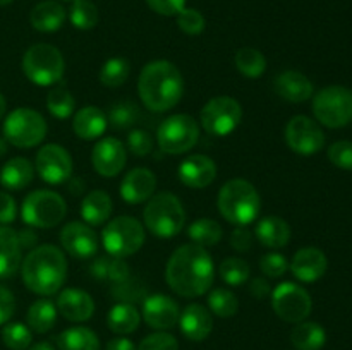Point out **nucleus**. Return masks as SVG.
Instances as JSON below:
<instances>
[{"mask_svg":"<svg viewBox=\"0 0 352 350\" xmlns=\"http://www.w3.org/2000/svg\"><path fill=\"white\" fill-rule=\"evenodd\" d=\"M165 278L168 287L181 297H199L213 285L215 266L212 256L198 244H184L172 253Z\"/></svg>","mask_w":352,"mask_h":350,"instance_id":"nucleus-1","label":"nucleus"},{"mask_svg":"<svg viewBox=\"0 0 352 350\" xmlns=\"http://www.w3.org/2000/svg\"><path fill=\"white\" fill-rule=\"evenodd\" d=\"M138 93L148 110L167 112L181 102L184 95V79L172 62L153 60L141 71Z\"/></svg>","mask_w":352,"mask_h":350,"instance_id":"nucleus-2","label":"nucleus"},{"mask_svg":"<svg viewBox=\"0 0 352 350\" xmlns=\"http://www.w3.org/2000/svg\"><path fill=\"white\" fill-rule=\"evenodd\" d=\"M23 281L38 295H54L67 278V259L57 246L43 244L28 253L21 263Z\"/></svg>","mask_w":352,"mask_h":350,"instance_id":"nucleus-3","label":"nucleus"},{"mask_svg":"<svg viewBox=\"0 0 352 350\" xmlns=\"http://www.w3.org/2000/svg\"><path fill=\"white\" fill-rule=\"evenodd\" d=\"M217 206L227 222L236 226H246L260 215L261 199L251 182L244 178H232L220 189Z\"/></svg>","mask_w":352,"mask_h":350,"instance_id":"nucleus-4","label":"nucleus"},{"mask_svg":"<svg viewBox=\"0 0 352 350\" xmlns=\"http://www.w3.org/2000/svg\"><path fill=\"white\" fill-rule=\"evenodd\" d=\"M143 220L148 232L162 239H170L184 229V206L172 192H158L148 199L143 209Z\"/></svg>","mask_w":352,"mask_h":350,"instance_id":"nucleus-5","label":"nucleus"},{"mask_svg":"<svg viewBox=\"0 0 352 350\" xmlns=\"http://www.w3.org/2000/svg\"><path fill=\"white\" fill-rule=\"evenodd\" d=\"M65 60L54 45L36 43L23 57V72L33 84L52 86L64 75Z\"/></svg>","mask_w":352,"mask_h":350,"instance_id":"nucleus-6","label":"nucleus"},{"mask_svg":"<svg viewBox=\"0 0 352 350\" xmlns=\"http://www.w3.org/2000/svg\"><path fill=\"white\" fill-rule=\"evenodd\" d=\"M67 213L64 198L58 192L38 189L24 198L21 216L31 229H52L64 220Z\"/></svg>","mask_w":352,"mask_h":350,"instance_id":"nucleus-7","label":"nucleus"},{"mask_svg":"<svg viewBox=\"0 0 352 350\" xmlns=\"http://www.w3.org/2000/svg\"><path fill=\"white\" fill-rule=\"evenodd\" d=\"M47 120L33 108H16L3 120V137L12 146L28 150L34 148L47 136Z\"/></svg>","mask_w":352,"mask_h":350,"instance_id":"nucleus-8","label":"nucleus"},{"mask_svg":"<svg viewBox=\"0 0 352 350\" xmlns=\"http://www.w3.org/2000/svg\"><path fill=\"white\" fill-rule=\"evenodd\" d=\"M102 244L107 254L126 259L138 253L144 244V226L133 216H117L103 229Z\"/></svg>","mask_w":352,"mask_h":350,"instance_id":"nucleus-9","label":"nucleus"},{"mask_svg":"<svg viewBox=\"0 0 352 350\" xmlns=\"http://www.w3.org/2000/svg\"><path fill=\"white\" fill-rule=\"evenodd\" d=\"M316 120L330 129H340L352 122V91L344 86H329L313 98Z\"/></svg>","mask_w":352,"mask_h":350,"instance_id":"nucleus-10","label":"nucleus"},{"mask_svg":"<svg viewBox=\"0 0 352 350\" xmlns=\"http://www.w3.org/2000/svg\"><path fill=\"white\" fill-rule=\"evenodd\" d=\"M158 146L167 154H182L199 141V124L186 113H177L162 122L157 134Z\"/></svg>","mask_w":352,"mask_h":350,"instance_id":"nucleus-11","label":"nucleus"},{"mask_svg":"<svg viewBox=\"0 0 352 350\" xmlns=\"http://www.w3.org/2000/svg\"><path fill=\"white\" fill-rule=\"evenodd\" d=\"M243 120V106L232 96H217L212 98L199 113L203 129L212 136H229L239 127Z\"/></svg>","mask_w":352,"mask_h":350,"instance_id":"nucleus-12","label":"nucleus"},{"mask_svg":"<svg viewBox=\"0 0 352 350\" xmlns=\"http://www.w3.org/2000/svg\"><path fill=\"white\" fill-rule=\"evenodd\" d=\"M272 307L280 319L298 325L309 316L313 301L301 285L284 281L272 290Z\"/></svg>","mask_w":352,"mask_h":350,"instance_id":"nucleus-13","label":"nucleus"},{"mask_svg":"<svg viewBox=\"0 0 352 350\" xmlns=\"http://www.w3.org/2000/svg\"><path fill=\"white\" fill-rule=\"evenodd\" d=\"M285 143L298 154H315L325 146V134L318 122L306 115H296L285 126Z\"/></svg>","mask_w":352,"mask_h":350,"instance_id":"nucleus-14","label":"nucleus"},{"mask_svg":"<svg viewBox=\"0 0 352 350\" xmlns=\"http://www.w3.org/2000/svg\"><path fill=\"white\" fill-rule=\"evenodd\" d=\"M34 168L38 175L48 184H64L72 175V158L60 144H45L36 153Z\"/></svg>","mask_w":352,"mask_h":350,"instance_id":"nucleus-15","label":"nucleus"},{"mask_svg":"<svg viewBox=\"0 0 352 350\" xmlns=\"http://www.w3.org/2000/svg\"><path fill=\"white\" fill-rule=\"evenodd\" d=\"M60 244L69 256L89 259L98 253V237L95 230L82 222H71L60 230Z\"/></svg>","mask_w":352,"mask_h":350,"instance_id":"nucleus-16","label":"nucleus"},{"mask_svg":"<svg viewBox=\"0 0 352 350\" xmlns=\"http://www.w3.org/2000/svg\"><path fill=\"white\" fill-rule=\"evenodd\" d=\"M127 153L117 137H103L91 151V163L102 177H116L126 167Z\"/></svg>","mask_w":352,"mask_h":350,"instance_id":"nucleus-17","label":"nucleus"},{"mask_svg":"<svg viewBox=\"0 0 352 350\" xmlns=\"http://www.w3.org/2000/svg\"><path fill=\"white\" fill-rule=\"evenodd\" d=\"M143 319L153 329H170L179 323V304L165 294H153L143 301Z\"/></svg>","mask_w":352,"mask_h":350,"instance_id":"nucleus-18","label":"nucleus"},{"mask_svg":"<svg viewBox=\"0 0 352 350\" xmlns=\"http://www.w3.org/2000/svg\"><path fill=\"white\" fill-rule=\"evenodd\" d=\"M179 178L186 187L205 189L215 180L217 165L206 154H191L179 165Z\"/></svg>","mask_w":352,"mask_h":350,"instance_id":"nucleus-19","label":"nucleus"},{"mask_svg":"<svg viewBox=\"0 0 352 350\" xmlns=\"http://www.w3.org/2000/svg\"><path fill=\"white\" fill-rule=\"evenodd\" d=\"M157 189V177L148 168H133L120 182V196L127 205L146 202Z\"/></svg>","mask_w":352,"mask_h":350,"instance_id":"nucleus-20","label":"nucleus"},{"mask_svg":"<svg viewBox=\"0 0 352 350\" xmlns=\"http://www.w3.org/2000/svg\"><path fill=\"white\" fill-rule=\"evenodd\" d=\"M329 261L325 253L318 247H302L294 254L291 263V271L299 281L311 283L320 280L327 273Z\"/></svg>","mask_w":352,"mask_h":350,"instance_id":"nucleus-21","label":"nucleus"},{"mask_svg":"<svg viewBox=\"0 0 352 350\" xmlns=\"http://www.w3.org/2000/svg\"><path fill=\"white\" fill-rule=\"evenodd\" d=\"M57 312H60L65 319L72 323L88 321L95 312V302L93 297L85 290L79 288H65L58 294Z\"/></svg>","mask_w":352,"mask_h":350,"instance_id":"nucleus-22","label":"nucleus"},{"mask_svg":"<svg viewBox=\"0 0 352 350\" xmlns=\"http://www.w3.org/2000/svg\"><path fill=\"white\" fill-rule=\"evenodd\" d=\"M179 325L186 338L192 342H201L208 338L213 329L212 312L201 304H189L179 316Z\"/></svg>","mask_w":352,"mask_h":350,"instance_id":"nucleus-23","label":"nucleus"},{"mask_svg":"<svg viewBox=\"0 0 352 350\" xmlns=\"http://www.w3.org/2000/svg\"><path fill=\"white\" fill-rule=\"evenodd\" d=\"M274 89L280 98L291 103H302L313 96V82L298 71L278 74L274 81Z\"/></svg>","mask_w":352,"mask_h":350,"instance_id":"nucleus-24","label":"nucleus"},{"mask_svg":"<svg viewBox=\"0 0 352 350\" xmlns=\"http://www.w3.org/2000/svg\"><path fill=\"white\" fill-rule=\"evenodd\" d=\"M23 263V247L17 232L6 225H0V278H9L16 273Z\"/></svg>","mask_w":352,"mask_h":350,"instance_id":"nucleus-25","label":"nucleus"},{"mask_svg":"<svg viewBox=\"0 0 352 350\" xmlns=\"http://www.w3.org/2000/svg\"><path fill=\"white\" fill-rule=\"evenodd\" d=\"M107 126V113L98 106H82L72 120V129L78 137L85 141L98 139L103 132H105Z\"/></svg>","mask_w":352,"mask_h":350,"instance_id":"nucleus-26","label":"nucleus"},{"mask_svg":"<svg viewBox=\"0 0 352 350\" xmlns=\"http://www.w3.org/2000/svg\"><path fill=\"white\" fill-rule=\"evenodd\" d=\"M256 237L265 247L280 249L291 240V226L280 216H265L256 225Z\"/></svg>","mask_w":352,"mask_h":350,"instance_id":"nucleus-27","label":"nucleus"},{"mask_svg":"<svg viewBox=\"0 0 352 350\" xmlns=\"http://www.w3.org/2000/svg\"><path fill=\"white\" fill-rule=\"evenodd\" d=\"M31 26L41 33H54L60 30L65 21V9L55 0H45L33 7L30 14Z\"/></svg>","mask_w":352,"mask_h":350,"instance_id":"nucleus-28","label":"nucleus"},{"mask_svg":"<svg viewBox=\"0 0 352 350\" xmlns=\"http://www.w3.org/2000/svg\"><path fill=\"white\" fill-rule=\"evenodd\" d=\"M112 198L100 189L88 192L81 202V216L89 226L103 225L112 215Z\"/></svg>","mask_w":352,"mask_h":350,"instance_id":"nucleus-29","label":"nucleus"},{"mask_svg":"<svg viewBox=\"0 0 352 350\" xmlns=\"http://www.w3.org/2000/svg\"><path fill=\"white\" fill-rule=\"evenodd\" d=\"M34 177V167L26 158H12L0 170V184L10 191H21L28 187Z\"/></svg>","mask_w":352,"mask_h":350,"instance_id":"nucleus-30","label":"nucleus"},{"mask_svg":"<svg viewBox=\"0 0 352 350\" xmlns=\"http://www.w3.org/2000/svg\"><path fill=\"white\" fill-rule=\"evenodd\" d=\"M141 323V314L136 309V305L129 302H119L110 309L107 316V325L117 335H129L136 331Z\"/></svg>","mask_w":352,"mask_h":350,"instance_id":"nucleus-31","label":"nucleus"},{"mask_svg":"<svg viewBox=\"0 0 352 350\" xmlns=\"http://www.w3.org/2000/svg\"><path fill=\"white\" fill-rule=\"evenodd\" d=\"M291 342L298 350H322L327 342V333L318 323L302 321L292 329Z\"/></svg>","mask_w":352,"mask_h":350,"instance_id":"nucleus-32","label":"nucleus"},{"mask_svg":"<svg viewBox=\"0 0 352 350\" xmlns=\"http://www.w3.org/2000/svg\"><path fill=\"white\" fill-rule=\"evenodd\" d=\"M89 271L95 278L110 281L112 285L120 283L126 278H129V266H127L126 261L120 259V257L110 256V254L96 257L91 266H89Z\"/></svg>","mask_w":352,"mask_h":350,"instance_id":"nucleus-33","label":"nucleus"},{"mask_svg":"<svg viewBox=\"0 0 352 350\" xmlns=\"http://www.w3.org/2000/svg\"><path fill=\"white\" fill-rule=\"evenodd\" d=\"M58 350H100V340L93 329L74 326L57 336Z\"/></svg>","mask_w":352,"mask_h":350,"instance_id":"nucleus-34","label":"nucleus"},{"mask_svg":"<svg viewBox=\"0 0 352 350\" xmlns=\"http://www.w3.org/2000/svg\"><path fill=\"white\" fill-rule=\"evenodd\" d=\"M28 328L36 333L50 331L57 321V307L52 301L47 299H38L36 302L30 305L26 314Z\"/></svg>","mask_w":352,"mask_h":350,"instance_id":"nucleus-35","label":"nucleus"},{"mask_svg":"<svg viewBox=\"0 0 352 350\" xmlns=\"http://www.w3.org/2000/svg\"><path fill=\"white\" fill-rule=\"evenodd\" d=\"M189 239L201 247H212L222 240L223 230L219 222L212 218H199L192 222L188 229Z\"/></svg>","mask_w":352,"mask_h":350,"instance_id":"nucleus-36","label":"nucleus"},{"mask_svg":"<svg viewBox=\"0 0 352 350\" xmlns=\"http://www.w3.org/2000/svg\"><path fill=\"white\" fill-rule=\"evenodd\" d=\"M236 67L246 78L256 79L263 75L265 69H267V58L256 48H241L236 54Z\"/></svg>","mask_w":352,"mask_h":350,"instance_id":"nucleus-37","label":"nucleus"},{"mask_svg":"<svg viewBox=\"0 0 352 350\" xmlns=\"http://www.w3.org/2000/svg\"><path fill=\"white\" fill-rule=\"evenodd\" d=\"M131 64L124 57H113L103 64L100 71V82L107 88H119L129 79Z\"/></svg>","mask_w":352,"mask_h":350,"instance_id":"nucleus-38","label":"nucleus"},{"mask_svg":"<svg viewBox=\"0 0 352 350\" xmlns=\"http://www.w3.org/2000/svg\"><path fill=\"white\" fill-rule=\"evenodd\" d=\"M219 273L227 285H230V287H239V285L248 281L251 268L248 264V261H244L243 257H226L220 263Z\"/></svg>","mask_w":352,"mask_h":350,"instance_id":"nucleus-39","label":"nucleus"},{"mask_svg":"<svg viewBox=\"0 0 352 350\" xmlns=\"http://www.w3.org/2000/svg\"><path fill=\"white\" fill-rule=\"evenodd\" d=\"M69 19L78 30H91L98 24V9L89 0H74L69 10Z\"/></svg>","mask_w":352,"mask_h":350,"instance_id":"nucleus-40","label":"nucleus"},{"mask_svg":"<svg viewBox=\"0 0 352 350\" xmlns=\"http://www.w3.org/2000/svg\"><path fill=\"white\" fill-rule=\"evenodd\" d=\"M47 108L57 119L64 120L74 113L76 100L65 88H54L47 96Z\"/></svg>","mask_w":352,"mask_h":350,"instance_id":"nucleus-41","label":"nucleus"},{"mask_svg":"<svg viewBox=\"0 0 352 350\" xmlns=\"http://www.w3.org/2000/svg\"><path fill=\"white\" fill-rule=\"evenodd\" d=\"M208 307L219 318H230L239 309V301L227 288H215L208 295Z\"/></svg>","mask_w":352,"mask_h":350,"instance_id":"nucleus-42","label":"nucleus"},{"mask_svg":"<svg viewBox=\"0 0 352 350\" xmlns=\"http://www.w3.org/2000/svg\"><path fill=\"white\" fill-rule=\"evenodd\" d=\"M140 119V110L138 105L133 102H119L112 105L107 115V122L113 127V129H127V127L134 126Z\"/></svg>","mask_w":352,"mask_h":350,"instance_id":"nucleus-43","label":"nucleus"},{"mask_svg":"<svg viewBox=\"0 0 352 350\" xmlns=\"http://www.w3.org/2000/svg\"><path fill=\"white\" fill-rule=\"evenodd\" d=\"M2 340L7 349L26 350L33 342V333L23 323H9L2 329Z\"/></svg>","mask_w":352,"mask_h":350,"instance_id":"nucleus-44","label":"nucleus"},{"mask_svg":"<svg viewBox=\"0 0 352 350\" xmlns=\"http://www.w3.org/2000/svg\"><path fill=\"white\" fill-rule=\"evenodd\" d=\"M112 295L117 301L134 304V302L141 301V299H146V290H144L143 283L129 277L124 281H120V283L112 285Z\"/></svg>","mask_w":352,"mask_h":350,"instance_id":"nucleus-45","label":"nucleus"},{"mask_svg":"<svg viewBox=\"0 0 352 350\" xmlns=\"http://www.w3.org/2000/svg\"><path fill=\"white\" fill-rule=\"evenodd\" d=\"M205 17L199 10L191 9V7H184L181 12L177 14V26L181 27L182 33L191 34V36H196V34L203 33L205 30Z\"/></svg>","mask_w":352,"mask_h":350,"instance_id":"nucleus-46","label":"nucleus"},{"mask_svg":"<svg viewBox=\"0 0 352 350\" xmlns=\"http://www.w3.org/2000/svg\"><path fill=\"white\" fill-rule=\"evenodd\" d=\"M138 350H179V343L170 333L158 331L143 338Z\"/></svg>","mask_w":352,"mask_h":350,"instance_id":"nucleus-47","label":"nucleus"},{"mask_svg":"<svg viewBox=\"0 0 352 350\" xmlns=\"http://www.w3.org/2000/svg\"><path fill=\"white\" fill-rule=\"evenodd\" d=\"M329 160L342 170H352V143L337 141L329 148Z\"/></svg>","mask_w":352,"mask_h":350,"instance_id":"nucleus-48","label":"nucleus"},{"mask_svg":"<svg viewBox=\"0 0 352 350\" xmlns=\"http://www.w3.org/2000/svg\"><path fill=\"white\" fill-rule=\"evenodd\" d=\"M127 148L136 156H146L153 150V137L146 130L134 129L127 136Z\"/></svg>","mask_w":352,"mask_h":350,"instance_id":"nucleus-49","label":"nucleus"},{"mask_svg":"<svg viewBox=\"0 0 352 350\" xmlns=\"http://www.w3.org/2000/svg\"><path fill=\"white\" fill-rule=\"evenodd\" d=\"M287 259H285V256H282L278 253H268L260 259V270L270 278L282 277L287 271Z\"/></svg>","mask_w":352,"mask_h":350,"instance_id":"nucleus-50","label":"nucleus"},{"mask_svg":"<svg viewBox=\"0 0 352 350\" xmlns=\"http://www.w3.org/2000/svg\"><path fill=\"white\" fill-rule=\"evenodd\" d=\"M148 7L160 16H177L186 7V0H146Z\"/></svg>","mask_w":352,"mask_h":350,"instance_id":"nucleus-51","label":"nucleus"},{"mask_svg":"<svg viewBox=\"0 0 352 350\" xmlns=\"http://www.w3.org/2000/svg\"><path fill=\"white\" fill-rule=\"evenodd\" d=\"M230 246L237 250V253H244L250 250L253 246V233L246 226H236L230 233Z\"/></svg>","mask_w":352,"mask_h":350,"instance_id":"nucleus-52","label":"nucleus"},{"mask_svg":"<svg viewBox=\"0 0 352 350\" xmlns=\"http://www.w3.org/2000/svg\"><path fill=\"white\" fill-rule=\"evenodd\" d=\"M14 311H16V301H14L12 292L0 285V326L9 323Z\"/></svg>","mask_w":352,"mask_h":350,"instance_id":"nucleus-53","label":"nucleus"},{"mask_svg":"<svg viewBox=\"0 0 352 350\" xmlns=\"http://www.w3.org/2000/svg\"><path fill=\"white\" fill-rule=\"evenodd\" d=\"M16 201H14L12 196L6 191H0V223L7 225V223H12L16 220Z\"/></svg>","mask_w":352,"mask_h":350,"instance_id":"nucleus-54","label":"nucleus"},{"mask_svg":"<svg viewBox=\"0 0 352 350\" xmlns=\"http://www.w3.org/2000/svg\"><path fill=\"white\" fill-rule=\"evenodd\" d=\"M250 292L254 299L261 301V299H267L268 295H272V287L265 278H254L250 285Z\"/></svg>","mask_w":352,"mask_h":350,"instance_id":"nucleus-55","label":"nucleus"},{"mask_svg":"<svg viewBox=\"0 0 352 350\" xmlns=\"http://www.w3.org/2000/svg\"><path fill=\"white\" fill-rule=\"evenodd\" d=\"M17 239H19V244L23 249H34L38 246V235L34 233V230L26 229V230H21L17 233Z\"/></svg>","mask_w":352,"mask_h":350,"instance_id":"nucleus-56","label":"nucleus"},{"mask_svg":"<svg viewBox=\"0 0 352 350\" xmlns=\"http://www.w3.org/2000/svg\"><path fill=\"white\" fill-rule=\"evenodd\" d=\"M105 350H138L136 345L131 342L129 338H124V336H119V338H113L107 343Z\"/></svg>","mask_w":352,"mask_h":350,"instance_id":"nucleus-57","label":"nucleus"},{"mask_svg":"<svg viewBox=\"0 0 352 350\" xmlns=\"http://www.w3.org/2000/svg\"><path fill=\"white\" fill-rule=\"evenodd\" d=\"M71 191L72 194H81L85 191V180H79V178H74L71 182Z\"/></svg>","mask_w":352,"mask_h":350,"instance_id":"nucleus-58","label":"nucleus"},{"mask_svg":"<svg viewBox=\"0 0 352 350\" xmlns=\"http://www.w3.org/2000/svg\"><path fill=\"white\" fill-rule=\"evenodd\" d=\"M30 350H55V349L52 347L50 342H38L34 343L33 347H30Z\"/></svg>","mask_w":352,"mask_h":350,"instance_id":"nucleus-59","label":"nucleus"},{"mask_svg":"<svg viewBox=\"0 0 352 350\" xmlns=\"http://www.w3.org/2000/svg\"><path fill=\"white\" fill-rule=\"evenodd\" d=\"M6 108H7L6 98H3V96H2V93H0V119H2V117L6 115Z\"/></svg>","mask_w":352,"mask_h":350,"instance_id":"nucleus-60","label":"nucleus"},{"mask_svg":"<svg viewBox=\"0 0 352 350\" xmlns=\"http://www.w3.org/2000/svg\"><path fill=\"white\" fill-rule=\"evenodd\" d=\"M7 144L9 143L6 141V137H0V158L7 153Z\"/></svg>","mask_w":352,"mask_h":350,"instance_id":"nucleus-61","label":"nucleus"},{"mask_svg":"<svg viewBox=\"0 0 352 350\" xmlns=\"http://www.w3.org/2000/svg\"><path fill=\"white\" fill-rule=\"evenodd\" d=\"M9 3H12V0H0V5H9Z\"/></svg>","mask_w":352,"mask_h":350,"instance_id":"nucleus-62","label":"nucleus"},{"mask_svg":"<svg viewBox=\"0 0 352 350\" xmlns=\"http://www.w3.org/2000/svg\"><path fill=\"white\" fill-rule=\"evenodd\" d=\"M62 2H74V0H62Z\"/></svg>","mask_w":352,"mask_h":350,"instance_id":"nucleus-63","label":"nucleus"}]
</instances>
